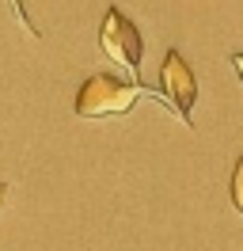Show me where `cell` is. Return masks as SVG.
Listing matches in <instances>:
<instances>
[{
    "mask_svg": "<svg viewBox=\"0 0 243 251\" xmlns=\"http://www.w3.org/2000/svg\"><path fill=\"white\" fill-rule=\"evenodd\" d=\"M141 95V84H129V80H118L110 73H95L80 84V95H76V114L80 118H106V114H125V110L137 103Z\"/></svg>",
    "mask_w": 243,
    "mask_h": 251,
    "instance_id": "6da1fadb",
    "label": "cell"
},
{
    "mask_svg": "<svg viewBox=\"0 0 243 251\" xmlns=\"http://www.w3.org/2000/svg\"><path fill=\"white\" fill-rule=\"evenodd\" d=\"M99 46L110 61H118L122 69L129 73H141V53H145V42H141V31H137L129 19L122 16V8H106L103 27H99Z\"/></svg>",
    "mask_w": 243,
    "mask_h": 251,
    "instance_id": "7a4b0ae2",
    "label": "cell"
},
{
    "mask_svg": "<svg viewBox=\"0 0 243 251\" xmlns=\"http://www.w3.org/2000/svg\"><path fill=\"white\" fill-rule=\"evenodd\" d=\"M160 88H164L167 103L182 114V122L190 126V110H194V99H197V80H194V69L182 61L179 50H167L164 69H160Z\"/></svg>",
    "mask_w": 243,
    "mask_h": 251,
    "instance_id": "3957f363",
    "label": "cell"
},
{
    "mask_svg": "<svg viewBox=\"0 0 243 251\" xmlns=\"http://www.w3.org/2000/svg\"><path fill=\"white\" fill-rule=\"evenodd\" d=\"M232 202H236V209L243 213V156L236 160V168H232Z\"/></svg>",
    "mask_w": 243,
    "mask_h": 251,
    "instance_id": "277c9868",
    "label": "cell"
},
{
    "mask_svg": "<svg viewBox=\"0 0 243 251\" xmlns=\"http://www.w3.org/2000/svg\"><path fill=\"white\" fill-rule=\"evenodd\" d=\"M232 65H236V73L243 76V53H236V57H232Z\"/></svg>",
    "mask_w": 243,
    "mask_h": 251,
    "instance_id": "5b68a950",
    "label": "cell"
},
{
    "mask_svg": "<svg viewBox=\"0 0 243 251\" xmlns=\"http://www.w3.org/2000/svg\"><path fill=\"white\" fill-rule=\"evenodd\" d=\"M4 194H8V187H0V202H4Z\"/></svg>",
    "mask_w": 243,
    "mask_h": 251,
    "instance_id": "8992f818",
    "label": "cell"
}]
</instances>
